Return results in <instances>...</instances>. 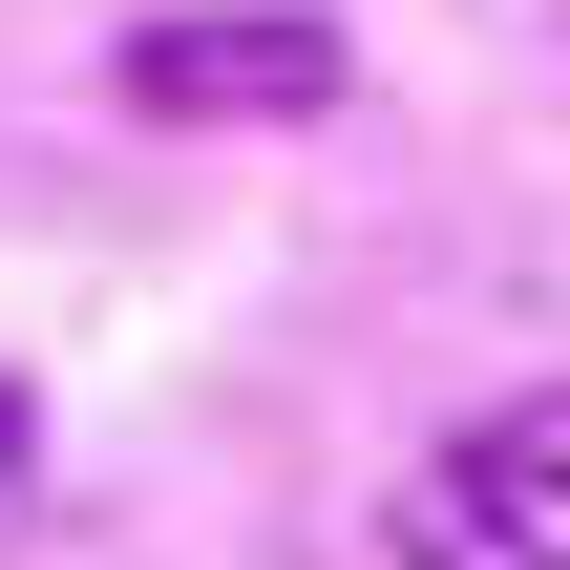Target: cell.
<instances>
[{
    "label": "cell",
    "instance_id": "1",
    "mask_svg": "<svg viewBox=\"0 0 570 570\" xmlns=\"http://www.w3.org/2000/svg\"><path fill=\"white\" fill-rule=\"evenodd\" d=\"M381 550L402 570H570V381H508L487 423H444L381 487Z\"/></svg>",
    "mask_w": 570,
    "mask_h": 570
},
{
    "label": "cell",
    "instance_id": "2",
    "mask_svg": "<svg viewBox=\"0 0 570 570\" xmlns=\"http://www.w3.org/2000/svg\"><path fill=\"white\" fill-rule=\"evenodd\" d=\"M360 63H338V21L317 0H169V21H127V106L148 127H296V106H338Z\"/></svg>",
    "mask_w": 570,
    "mask_h": 570
}]
</instances>
